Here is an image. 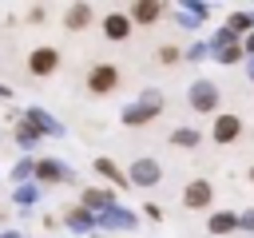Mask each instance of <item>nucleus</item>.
I'll list each match as a JSON object with an SVG mask.
<instances>
[{"instance_id": "1", "label": "nucleus", "mask_w": 254, "mask_h": 238, "mask_svg": "<svg viewBox=\"0 0 254 238\" xmlns=\"http://www.w3.org/2000/svg\"><path fill=\"white\" fill-rule=\"evenodd\" d=\"M115 83H119V71H115L111 63H99V67H91V75H87V91H95V95L115 91Z\"/></svg>"}, {"instance_id": "2", "label": "nucleus", "mask_w": 254, "mask_h": 238, "mask_svg": "<svg viewBox=\"0 0 254 238\" xmlns=\"http://www.w3.org/2000/svg\"><path fill=\"white\" fill-rule=\"evenodd\" d=\"M60 67V52L56 48H36L32 56H28V71L32 75H52Z\"/></svg>"}, {"instance_id": "3", "label": "nucleus", "mask_w": 254, "mask_h": 238, "mask_svg": "<svg viewBox=\"0 0 254 238\" xmlns=\"http://www.w3.org/2000/svg\"><path fill=\"white\" fill-rule=\"evenodd\" d=\"M190 107H194V111H214V107H218V87L206 83V79H198V83L190 87Z\"/></svg>"}, {"instance_id": "4", "label": "nucleus", "mask_w": 254, "mask_h": 238, "mask_svg": "<svg viewBox=\"0 0 254 238\" xmlns=\"http://www.w3.org/2000/svg\"><path fill=\"white\" fill-rule=\"evenodd\" d=\"M210 194H214V186H210L206 178H194V182H187L183 202H187L190 210H198V206H206V202H210Z\"/></svg>"}, {"instance_id": "5", "label": "nucleus", "mask_w": 254, "mask_h": 238, "mask_svg": "<svg viewBox=\"0 0 254 238\" xmlns=\"http://www.w3.org/2000/svg\"><path fill=\"white\" fill-rule=\"evenodd\" d=\"M87 24H91V4H71L64 12V28L67 32H83Z\"/></svg>"}, {"instance_id": "6", "label": "nucleus", "mask_w": 254, "mask_h": 238, "mask_svg": "<svg viewBox=\"0 0 254 238\" xmlns=\"http://www.w3.org/2000/svg\"><path fill=\"white\" fill-rule=\"evenodd\" d=\"M238 131H242V123H238L234 115H218V123H214V143H234Z\"/></svg>"}, {"instance_id": "7", "label": "nucleus", "mask_w": 254, "mask_h": 238, "mask_svg": "<svg viewBox=\"0 0 254 238\" xmlns=\"http://www.w3.org/2000/svg\"><path fill=\"white\" fill-rule=\"evenodd\" d=\"M127 32H131V20H127V16L115 12V16L103 20V36H107V40H127Z\"/></svg>"}, {"instance_id": "8", "label": "nucleus", "mask_w": 254, "mask_h": 238, "mask_svg": "<svg viewBox=\"0 0 254 238\" xmlns=\"http://www.w3.org/2000/svg\"><path fill=\"white\" fill-rule=\"evenodd\" d=\"M131 178H135V182H139V186H151V182H155V178H159V167H155V163H151V159H139V163H135V167H131Z\"/></svg>"}, {"instance_id": "9", "label": "nucleus", "mask_w": 254, "mask_h": 238, "mask_svg": "<svg viewBox=\"0 0 254 238\" xmlns=\"http://www.w3.org/2000/svg\"><path fill=\"white\" fill-rule=\"evenodd\" d=\"M159 12H163V4H155V0H139V4L131 8V16H135V20H143V24L159 20Z\"/></svg>"}, {"instance_id": "10", "label": "nucleus", "mask_w": 254, "mask_h": 238, "mask_svg": "<svg viewBox=\"0 0 254 238\" xmlns=\"http://www.w3.org/2000/svg\"><path fill=\"white\" fill-rule=\"evenodd\" d=\"M155 111H159V99L151 95V99H147V107H131V111H127V123H131V127H139V123H143V119H151Z\"/></svg>"}, {"instance_id": "11", "label": "nucleus", "mask_w": 254, "mask_h": 238, "mask_svg": "<svg viewBox=\"0 0 254 238\" xmlns=\"http://www.w3.org/2000/svg\"><path fill=\"white\" fill-rule=\"evenodd\" d=\"M234 226H238V218H234L230 210H218V214L210 218V234H230Z\"/></svg>"}, {"instance_id": "12", "label": "nucleus", "mask_w": 254, "mask_h": 238, "mask_svg": "<svg viewBox=\"0 0 254 238\" xmlns=\"http://www.w3.org/2000/svg\"><path fill=\"white\" fill-rule=\"evenodd\" d=\"M95 171H99V175H107V178H111L115 186H127V178L119 175V167H115L111 159H95Z\"/></svg>"}, {"instance_id": "13", "label": "nucleus", "mask_w": 254, "mask_h": 238, "mask_svg": "<svg viewBox=\"0 0 254 238\" xmlns=\"http://www.w3.org/2000/svg\"><path fill=\"white\" fill-rule=\"evenodd\" d=\"M159 56H163V63H175V60H179V52H175V48H163Z\"/></svg>"}, {"instance_id": "14", "label": "nucleus", "mask_w": 254, "mask_h": 238, "mask_svg": "<svg viewBox=\"0 0 254 238\" xmlns=\"http://www.w3.org/2000/svg\"><path fill=\"white\" fill-rule=\"evenodd\" d=\"M194 139H198L194 131H179V135H175V143H194Z\"/></svg>"}, {"instance_id": "15", "label": "nucleus", "mask_w": 254, "mask_h": 238, "mask_svg": "<svg viewBox=\"0 0 254 238\" xmlns=\"http://www.w3.org/2000/svg\"><path fill=\"white\" fill-rule=\"evenodd\" d=\"M87 202H91V206H103V202H107V194H99V190H91V194H87Z\"/></svg>"}, {"instance_id": "16", "label": "nucleus", "mask_w": 254, "mask_h": 238, "mask_svg": "<svg viewBox=\"0 0 254 238\" xmlns=\"http://www.w3.org/2000/svg\"><path fill=\"white\" fill-rule=\"evenodd\" d=\"M238 226H246V230H254V210H246V214L238 218Z\"/></svg>"}, {"instance_id": "17", "label": "nucleus", "mask_w": 254, "mask_h": 238, "mask_svg": "<svg viewBox=\"0 0 254 238\" xmlns=\"http://www.w3.org/2000/svg\"><path fill=\"white\" fill-rule=\"evenodd\" d=\"M250 182H254V167H250Z\"/></svg>"}]
</instances>
